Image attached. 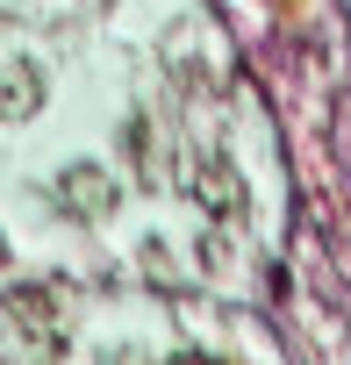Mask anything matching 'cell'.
<instances>
[{
    "instance_id": "7a4b0ae2",
    "label": "cell",
    "mask_w": 351,
    "mask_h": 365,
    "mask_svg": "<svg viewBox=\"0 0 351 365\" xmlns=\"http://www.w3.org/2000/svg\"><path fill=\"white\" fill-rule=\"evenodd\" d=\"M58 201H65L72 215H86V222H93V215H108V208H115V172H101L93 158L65 165V172H58Z\"/></svg>"
},
{
    "instance_id": "3957f363",
    "label": "cell",
    "mask_w": 351,
    "mask_h": 365,
    "mask_svg": "<svg viewBox=\"0 0 351 365\" xmlns=\"http://www.w3.org/2000/svg\"><path fill=\"white\" fill-rule=\"evenodd\" d=\"M44 108V65L36 58H15L0 72V122H29Z\"/></svg>"
},
{
    "instance_id": "277c9868",
    "label": "cell",
    "mask_w": 351,
    "mask_h": 365,
    "mask_svg": "<svg viewBox=\"0 0 351 365\" xmlns=\"http://www.w3.org/2000/svg\"><path fill=\"white\" fill-rule=\"evenodd\" d=\"M180 365H208V358H180Z\"/></svg>"
},
{
    "instance_id": "6da1fadb",
    "label": "cell",
    "mask_w": 351,
    "mask_h": 365,
    "mask_svg": "<svg viewBox=\"0 0 351 365\" xmlns=\"http://www.w3.org/2000/svg\"><path fill=\"white\" fill-rule=\"evenodd\" d=\"M187 194H194V208L215 215V222H237V215H244V179H237V165H230L223 150H194V158H187Z\"/></svg>"
},
{
    "instance_id": "5b68a950",
    "label": "cell",
    "mask_w": 351,
    "mask_h": 365,
    "mask_svg": "<svg viewBox=\"0 0 351 365\" xmlns=\"http://www.w3.org/2000/svg\"><path fill=\"white\" fill-rule=\"evenodd\" d=\"M0 258H8V244H0Z\"/></svg>"
},
{
    "instance_id": "8992f818",
    "label": "cell",
    "mask_w": 351,
    "mask_h": 365,
    "mask_svg": "<svg viewBox=\"0 0 351 365\" xmlns=\"http://www.w3.org/2000/svg\"><path fill=\"white\" fill-rule=\"evenodd\" d=\"M0 365H8V358H0Z\"/></svg>"
}]
</instances>
